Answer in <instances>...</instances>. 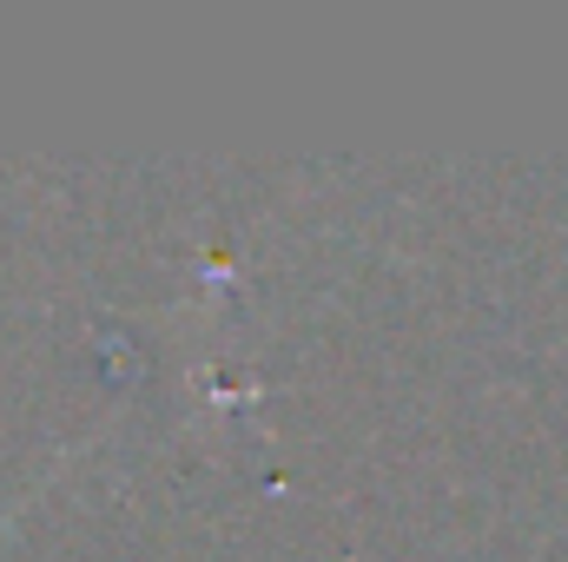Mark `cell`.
I'll list each match as a JSON object with an SVG mask.
<instances>
[{
    "mask_svg": "<svg viewBox=\"0 0 568 562\" xmlns=\"http://www.w3.org/2000/svg\"><path fill=\"white\" fill-rule=\"evenodd\" d=\"M0 530H7V523H0Z\"/></svg>",
    "mask_w": 568,
    "mask_h": 562,
    "instance_id": "6da1fadb",
    "label": "cell"
}]
</instances>
